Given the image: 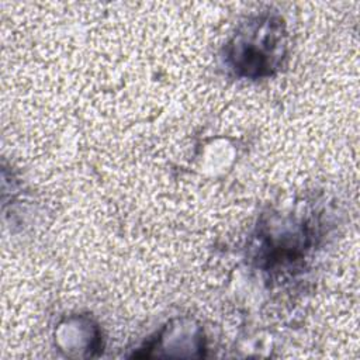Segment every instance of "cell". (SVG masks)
Here are the masks:
<instances>
[{
	"label": "cell",
	"mask_w": 360,
	"mask_h": 360,
	"mask_svg": "<svg viewBox=\"0 0 360 360\" xmlns=\"http://www.w3.org/2000/svg\"><path fill=\"white\" fill-rule=\"evenodd\" d=\"M284 55V32L280 21L262 17L235 35L229 44L228 62L231 68L246 77L270 75L278 68Z\"/></svg>",
	"instance_id": "cell-1"
}]
</instances>
